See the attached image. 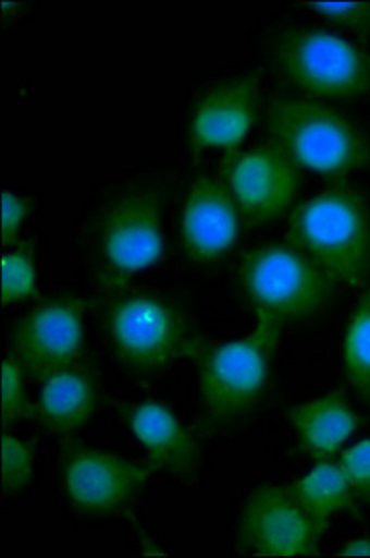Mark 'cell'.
I'll use <instances>...</instances> for the list:
<instances>
[{"instance_id": "1", "label": "cell", "mask_w": 370, "mask_h": 558, "mask_svg": "<svg viewBox=\"0 0 370 558\" xmlns=\"http://www.w3.org/2000/svg\"><path fill=\"white\" fill-rule=\"evenodd\" d=\"M256 330L231 343H212L201 336L190 360L198 367L201 417L205 434L224 430L254 412L269 391L272 362L283 323L259 312Z\"/></svg>"}, {"instance_id": "2", "label": "cell", "mask_w": 370, "mask_h": 558, "mask_svg": "<svg viewBox=\"0 0 370 558\" xmlns=\"http://www.w3.org/2000/svg\"><path fill=\"white\" fill-rule=\"evenodd\" d=\"M283 242L309 255L337 283L369 286L370 205L350 181H335L296 205Z\"/></svg>"}, {"instance_id": "3", "label": "cell", "mask_w": 370, "mask_h": 558, "mask_svg": "<svg viewBox=\"0 0 370 558\" xmlns=\"http://www.w3.org/2000/svg\"><path fill=\"white\" fill-rule=\"evenodd\" d=\"M264 121L270 140L330 183L370 166L369 136L356 121L324 102L275 94L270 97Z\"/></svg>"}, {"instance_id": "4", "label": "cell", "mask_w": 370, "mask_h": 558, "mask_svg": "<svg viewBox=\"0 0 370 558\" xmlns=\"http://www.w3.org/2000/svg\"><path fill=\"white\" fill-rule=\"evenodd\" d=\"M102 318L115 357L140 375L190 360L201 339L185 307L160 292H115Z\"/></svg>"}, {"instance_id": "5", "label": "cell", "mask_w": 370, "mask_h": 558, "mask_svg": "<svg viewBox=\"0 0 370 558\" xmlns=\"http://www.w3.org/2000/svg\"><path fill=\"white\" fill-rule=\"evenodd\" d=\"M164 194L159 186L144 184L110 202L96 220V279L110 292H123L144 268L157 265L166 252Z\"/></svg>"}, {"instance_id": "6", "label": "cell", "mask_w": 370, "mask_h": 558, "mask_svg": "<svg viewBox=\"0 0 370 558\" xmlns=\"http://www.w3.org/2000/svg\"><path fill=\"white\" fill-rule=\"evenodd\" d=\"M278 75L309 99L350 101L370 94V54L324 28L287 26L270 39Z\"/></svg>"}, {"instance_id": "7", "label": "cell", "mask_w": 370, "mask_h": 558, "mask_svg": "<svg viewBox=\"0 0 370 558\" xmlns=\"http://www.w3.org/2000/svg\"><path fill=\"white\" fill-rule=\"evenodd\" d=\"M238 286L254 312L270 313L285 324L322 312L338 283L309 255L281 242L257 246L244 255Z\"/></svg>"}, {"instance_id": "8", "label": "cell", "mask_w": 370, "mask_h": 558, "mask_svg": "<svg viewBox=\"0 0 370 558\" xmlns=\"http://www.w3.org/2000/svg\"><path fill=\"white\" fill-rule=\"evenodd\" d=\"M65 497L78 514L90 518L128 515L155 470L114 452L67 439L60 451Z\"/></svg>"}, {"instance_id": "9", "label": "cell", "mask_w": 370, "mask_h": 558, "mask_svg": "<svg viewBox=\"0 0 370 558\" xmlns=\"http://www.w3.org/2000/svg\"><path fill=\"white\" fill-rule=\"evenodd\" d=\"M220 178L230 186L244 223L261 228L293 207L301 184V166L274 140L248 151L224 155Z\"/></svg>"}, {"instance_id": "10", "label": "cell", "mask_w": 370, "mask_h": 558, "mask_svg": "<svg viewBox=\"0 0 370 558\" xmlns=\"http://www.w3.org/2000/svg\"><path fill=\"white\" fill-rule=\"evenodd\" d=\"M94 300L62 296L41 300L10 330L12 354L25 375L44 384L49 376L83 360L84 313Z\"/></svg>"}, {"instance_id": "11", "label": "cell", "mask_w": 370, "mask_h": 558, "mask_svg": "<svg viewBox=\"0 0 370 558\" xmlns=\"http://www.w3.org/2000/svg\"><path fill=\"white\" fill-rule=\"evenodd\" d=\"M320 538L287 489L267 484L244 501L235 547L248 557H314Z\"/></svg>"}, {"instance_id": "12", "label": "cell", "mask_w": 370, "mask_h": 558, "mask_svg": "<svg viewBox=\"0 0 370 558\" xmlns=\"http://www.w3.org/2000/svg\"><path fill=\"white\" fill-rule=\"evenodd\" d=\"M261 108V73L249 71L203 89L192 105L186 138L196 157L205 149L238 151Z\"/></svg>"}, {"instance_id": "13", "label": "cell", "mask_w": 370, "mask_h": 558, "mask_svg": "<svg viewBox=\"0 0 370 558\" xmlns=\"http://www.w3.org/2000/svg\"><path fill=\"white\" fill-rule=\"evenodd\" d=\"M243 213L222 178H198L181 213V242L186 257L214 265L233 252L243 233Z\"/></svg>"}, {"instance_id": "14", "label": "cell", "mask_w": 370, "mask_h": 558, "mask_svg": "<svg viewBox=\"0 0 370 558\" xmlns=\"http://www.w3.org/2000/svg\"><path fill=\"white\" fill-rule=\"evenodd\" d=\"M128 428L144 445L149 465L175 478H192L201 462V444L196 432L183 425L172 410L155 400L120 408Z\"/></svg>"}, {"instance_id": "15", "label": "cell", "mask_w": 370, "mask_h": 558, "mask_svg": "<svg viewBox=\"0 0 370 558\" xmlns=\"http://www.w3.org/2000/svg\"><path fill=\"white\" fill-rule=\"evenodd\" d=\"M99 404V375L88 360L49 376L39 389L36 417L47 430L71 436L90 423Z\"/></svg>"}, {"instance_id": "16", "label": "cell", "mask_w": 370, "mask_h": 558, "mask_svg": "<svg viewBox=\"0 0 370 558\" xmlns=\"http://www.w3.org/2000/svg\"><path fill=\"white\" fill-rule=\"evenodd\" d=\"M287 417L298 434L301 451L317 462L332 460L361 426L343 389L288 408Z\"/></svg>"}, {"instance_id": "17", "label": "cell", "mask_w": 370, "mask_h": 558, "mask_svg": "<svg viewBox=\"0 0 370 558\" xmlns=\"http://www.w3.org/2000/svg\"><path fill=\"white\" fill-rule=\"evenodd\" d=\"M301 512L313 523L322 536L337 512L359 515L358 499L351 492L345 471L338 462L322 460L304 478L285 486Z\"/></svg>"}, {"instance_id": "18", "label": "cell", "mask_w": 370, "mask_h": 558, "mask_svg": "<svg viewBox=\"0 0 370 558\" xmlns=\"http://www.w3.org/2000/svg\"><path fill=\"white\" fill-rule=\"evenodd\" d=\"M343 363L351 389L370 402V287L351 313L343 347Z\"/></svg>"}, {"instance_id": "19", "label": "cell", "mask_w": 370, "mask_h": 558, "mask_svg": "<svg viewBox=\"0 0 370 558\" xmlns=\"http://www.w3.org/2000/svg\"><path fill=\"white\" fill-rule=\"evenodd\" d=\"M0 302L8 304L20 300L36 299V267H34L33 242L17 241L12 250L0 257Z\"/></svg>"}, {"instance_id": "20", "label": "cell", "mask_w": 370, "mask_h": 558, "mask_svg": "<svg viewBox=\"0 0 370 558\" xmlns=\"http://www.w3.org/2000/svg\"><path fill=\"white\" fill-rule=\"evenodd\" d=\"M34 460H36V441H21L15 436L2 432V462H0V475H2V495L4 499L15 497L28 484L34 476Z\"/></svg>"}, {"instance_id": "21", "label": "cell", "mask_w": 370, "mask_h": 558, "mask_svg": "<svg viewBox=\"0 0 370 558\" xmlns=\"http://www.w3.org/2000/svg\"><path fill=\"white\" fill-rule=\"evenodd\" d=\"M23 375H25V368L21 367L15 355L10 354L2 360L0 413H2L4 430L20 421L36 417V404L26 399Z\"/></svg>"}, {"instance_id": "22", "label": "cell", "mask_w": 370, "mask_h": 558, "mask_svg": "<svg viewBox=\"0 0 370 558\" xmlns=\"http://www.w3.org/2000/svg\"><path fill=\"white\" fill-rule=\"evenodd\" d=\"M301 7L343 26L361 39L370 38V0L363 2H304Z\"/></svg>"}, {"instance_id": "23", "label": "cell", "mask_w": 370, "mask_h": 558, "mask_svg": "<svg viewBox=\"0 0 370 558\" xmlns=\"http://www.w3.org/2000/svg\"><path fill=\"white\" fill-rule=\"evenodd\" d=\"M337 462L345 471L356 499L370 505V438L361 439L341 452Z\"/></svg>"}, {"instance_id": "24", "label": "cell", "mask_w": 370, "mask_h": 558, "mask_svg": "<svg viewBox=\"0 0 370 558\" xmlns=\"http://www.w3.org/2000/svg\"><path fill=\"white\" fill-rule=\"evenodd\" d=\"M34 210V199L2 191V244L13 246L26 218Z\"/></svg>"}, {"instance_id": "25", "label": "cell", "mask_w": 370, "mask_h": 558, "mask_svg": "<svg viewBox=\"0 0 370 558\" xmlns=\"http://www.w3.org/2000/svg\"><path fill=\"white\" fill-rule=\"evenodd\" d=\"M343 557H370V538L351 539L338 549Z\"/></svg>"}, {"instance_id": "26", "label": "cell", "mask_w": 370, "mask_h": 558, "mask_svg": "<svg viewBox=\"0 0 370 558\" xmlns=\"http://www.w3.org/2000/svg\"><path fill=\"white\" fill-rule=\"evenodd\" d=\"M136 533H138V538H140V546L144 547V553H146V555H159V557L160 555H162V557L166 555V553L162 551V549H159L157 544H153V542L149 539V536H147L144 529L138 526V529H136Z\"/></svg>"}]
</instances>
